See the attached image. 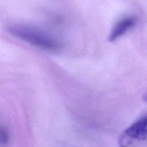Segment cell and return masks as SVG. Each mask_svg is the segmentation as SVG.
<instances>
[{
  "label": "cell",
  "instance_id": "6da1fadb",
  "mask_svg": "<svg viewBox=\"0 0 147 147\" xmlns=\"http://www.w3.org/2000/svg\"><path fill=\"white\" fill-rule=\"evenodd\" d=\"M7 30L13 36L44 49L55 51L62 47L61 42L57 38L36 27L14 24L7 26Z\"/></svg>",
  "mask_w": 147,
  "mask_h": 147
},
{
  "label": "cell",
  "instance_id": "7a4b0ae2",
  "mask_svg": "<svg viewBox=\"0 0 147 147\" xmlns=\"http://www.w3.org/2000/svg\"><path fill=\"white\" fill-rule=\"evenodd\" d=\"M147 138V114L143 115L122 133L119 141L120 147H127L134 141Z\"/></svg>",
  "mask_w": 147,
  "mask_h": 147
},
{
  "label": "cell",
  "instance_id": "3957f363",
  "mask_svg": "<svg viewBox=\"0 0 147 147\" xmlns=\"http://www.w3.org/2000/svg\"><path fill=\"white\" fill-rule=\"evenodd\" d=\"M136 24V19L134 16H127L119 20L113 26L108 36L109 41H114L123 36Z\"/></svg>",
  "mask_w": 147,
  "mask_h": 147
},
{
  "label": "cell",
  "instance_id": "277c9868",
  "mask_svg": "<svg viewBox=\"0 0 147 147\" xmlns=\"http://www.w3.org/2000/svg\"><path fill=\"white\" fill-rule=\"evenodd\" d=\"M10 141V135L7 128L0 123V146H7Z\"/></svg>",
  "mask_w": 147,
  "mask_h": 147
},
{
  "label": "cell",
  "instance_id": "5b68a950",
  "mask_svg": "<svg viewBox=\"0 0 147 147\" xmlns=\"http://www.w3.org/2000/svg\"><path fill=\"white\" fill-rule=\"evenodd\" d=\"M144 99L147 103V93L144 96Z\"/></svg>",
  "mask_w": 147,
  "mask_h": 147
}]
</instances>
